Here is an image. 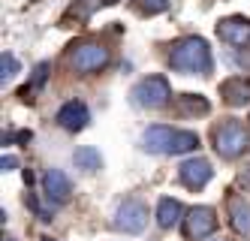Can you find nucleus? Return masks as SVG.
<instances>
[{"instance_id": "nucleus-6", "label": "nucleus", "mask_w": 250, "mask_h": 241, "mask_svg": "<svg viewBox=\"0 0 250 241\" xmlns=\"http://www.w3.org/2000/svg\"><path fill=\"white\" fill-rule=\"evenodd\" d=\"M214 229H217V211H214L211 205H193L184 214V238L187 241L211 238Z\"/></svg>"}, {"instance_id": "nucleus-8", "label": "nucleus", "mask_w": 250, "mask_h": 241, "mask_svg": "<svg viewBox=\"0 0 250 241\" xmlns=\"http://www.w3.org/2000/svg\"><path fill=\"white\" fill-rule=\"evenodd\" d=\"M217 36H220L223 43L238 45V48L250 45V18H244V15L220 18V22H217Z\"/></svg>"}, {"instance_id": "nucleus-3", "label": "nucleus", "mask_w": 250, "mask_h": 241, "mask_svg": "<svg viewBox=\"0 0 250 241\" xmlns=\"http://www.w3.org/2000/svg\"><path fill=\"white\" fill-rule=\"evenodd\" d=\"M172 100V88L166 82V76H145V79H139L130 90V103L136 109H163L169 106Z\"/></svg>"}, {"instance_id": "nucleus-2", "label": "nucleus", "mask_w": 250, "mask_h": 241, "mask_svg": "<svg viewBox=\"0 0 250 241\" xmlns=\"http://www.w3.org/2000/svg\"><path fill=\"white\" fill-rule=\"evenodd\" d=\"M247 148H250V130L241 121L226 118L220 127H214V151L223 160H238Z\"/></svg>"}, {"instance_id": "nucleus-10", "label": "nucleus", "mask_w": 250, "mask_h": 241, "mask_svg": "<svg viewBox=\"0 0 250 241\" xmlns=\"http://www.w3.org/2000/svg\"><path fill=\"white\" fill-rule=\"evenodd\" d=\"M91 121V112H87V106L82 100H69L58 109V124L66 130V133H82Z\"/></svg>"}, {"instance_id": "nucleus-9", "label": "nucleus", "mask_w": 250, "mask_h": 241, "mask_svg": "<svg viewBox=\"0 0 250 241\" xmlns=\"http://www.w3.org/2000/svg\"><path fill=\"white\" fill-rule=\"evenodd\" d=\"M42 193H45L48 202H55V205H66L69 196H73V181H69L66 172H61V169H45Z\"/></svg>"}, {"instance_id": "nucleus-19", "label": "nucleus", "mask_w": 250, "mask_h": 241, "mask_svg": "<svg viewBox=\"0 0 250 241\" xmlns=\"http://www.w3.org/2000/svg\"><path fill=\"white\" fill-rule=\"evenodd\" d=\"M169 3H172V0H133V6L142 15H160V12L169 9Z\"/></svg>"}, {"instance_id": "nucleus-16", "label": "nucleus", "mask_w": 250, "mask_h": 241, "mask_svg": "<svg viewBox=\"0 0 250 241\" xmlns=\"http://www.w3.org/2000/svg\"><path fill=\"white\" fill-rule=\"evenodd\" d=\"M178 112H181V115H208L211 103L202 94H181V97H178Z\"/></svg>"}, {"instance_id": "nucleus-1", "label": "nucleus", "mask_w": 250, "mask_h": 241, "mask_svg": "<svg viewBox=\"0 0 250 241\" xmlns=\"http://www.w3.org/2000/svg\"><path fill=\"white\" fill-rule=\"evenodd\" d=\"M211 64V48L202 36H181L169 48V66L184 76H205Z\"/></svg>"}, {"instance_id": "nucleus-12", "label": "nucleus", "mask_w": 250, "mask_h": 241, "mask_svg": "<svg viewBox=\"0 0 250 241\" xmlns=\"http://www.w3.org/2000/svg\"><path fill=\"white\" fill-rule=\"evenodd\" d=\"M220 97H223V103L232 106V109L247 106V103H250V79H244V76L226 79V82L220 85Z\"/></svg>"}, {"instance_id": "nucleus-22", "label": "nucleus", "mask_w": 250, "mask_h": 241, "mask_svg": "<svg viewBox=\"0 0 250 241\" xmlns=\"http://www.w3.org/2000/svg\"><path fill=\"white\" fill-rule=\"evenodd\" d=\"M241 181H244V187H250V166L244 169V175H241Z\"/></svg>"}, {"instance_id": "nucleus-13", "label": "nucleus", "mask_w": 250, "mask_h": 241, "mask_svg": "<svg viewBox=\"0 0 250 241\" xmlns=\"http://www.w3.org/2000/svg\"><path fill=\"white\" fill-rule=\"evenodd\" d=\"M226 208H229L232 229H235L238 235H244V238H250V202L244 196H229Z\"/></svg>"}, {"instance_id": "nucleus-4", "label": "nucleus", "mask_w": 250, "mask_h": 241, "mask_svg": "<svg viewBox=\"0 0 250 241\" xmlns=\"http://www.w3.org/2000/svg\"><path fill=\"white\" fill-rule=\"evenodd\" d=\"M112 226L124 235H139V232H145L148 226V205L145 202H139V199H124L115 217H112Z\"/></svg>"}, {"instance_id": "nucleus-23", "label": "nucleus", "mask_w": 250, "mask_h": 241, "mask_svg": "<svg viewBox=\"0 0 250 241\" xmlns=\"http://www.w3.org/2000/svg\"><path fill=\"white\" fill-rule=\"evenodd\" d=\"M100 3H103V6H112V3H118V0H100Z\"/></svg>"}, {"instance_id": "nucleus-15", "label": "nucleus", "mask_w": 250, "mask_h": 241, "mask_svg": "<svg viewBox=\"0 0 250 241\" xmlns=\"http://www.w3.org/2000/svg\"><path fill=\"white\" fill-rule=\"evenodd\" d=\"M73 163H76V169H82V172H100L103 169V157H100V151L94 145L76 148V151H73Z\"/></svg>"}, {"instance_id": "nucleus-14", "label": "nucleus", "mask_w": 250, "mask_h": 241, "mask_svg": "<svg viewBox=\"0 0 250 241\" xmlns=\"http://www.w3.org/2000/svg\"><path fill=\"white\" fill-rule=\"evenodd\" d=\"M178 223H184V208L181 202L172 199V196H163L157 202V226L160 229H172Z\"/></svg>"}, {"instance_id": "nucleus-18", "label": "nucleus", "mask_w": 250, "mask_h": 241, "mask_svg": "<svg viewBox=\"0 0 250 241\" xmlns=\"http://www.w3.org/2000/svg\"><path fill=\"white\" fill-rule=\"evenodd\" d=\"M15 72H19V61H15L9 51H3V54H0V85L12 82Z\"/></svg>"}, {"instance_id": "nucleus-20", "label": "nucleus", "mask_w": 250, "mask_h": 241, "mask_svg": "<svg viewBox=\"0 0 250 241\" xmlns=\"http://www.w3.org/2000/svg\"><path fill=\"white\" fill-rule=\"evenodd\" d=\"M48 69H51V64H37V69H33V88H42L45 85V79H48Z\"/></svg>"}, {"instance_id": "nucleus-7", "label": "nucleus", "mask_w": 250, "mask_h": 241, "mask_svg": "<svg viewBox=\"0 0 250 241\" xmlns=\"http://www.w3.org/2000/svg\"><path fill=\"white\" fill-rule=\"evenodd\" d=\"M178 178L187 190H202L205 184L214 178V169L205 157H187L181 166H178Z\"/></svg>"}, {"instance_id": "nucleus-24", "label": "nucleus", "mask_w": 250, "mask_h": 241, "mask_svg": "<svg viewBox=\"0 0 250 241\" xmlns=\"http://www.w3.org/2000/svg\"><path fill=\"white\" fill-rule=\"evenodd\" d=\"M211 241H232V238H226V235H217V238H211Z\"/></svg>"}, {"instance_id": "nucleus-17", "label": "nucleus", "mask_w": 250, "mask_h": 241, "mask_svg": "<svg viewBox=\"0 0 250 241\" xmlns=\"http://www.w3.org/2000/svg\"><path fill=\"white\" fill-rule=\"evenodd\" d=\"M199 148V136L193 133V130H175V139H172V148L169 154L172 157H181V154H190Z\"/></svg>"}, {"instance_id": "nucleus-5", "label": "nucleus", "mask_w": 250, "mask_h": 241, "mask_svg": "<svg viewBox=\"0 0 250 241\" xmlns=\"http://www.w3.org/2000/svg\"><path fill=\"white\" fill-rule=\"evenodd\" d=\"M109 61H112L109 48L100 45V43H79V45L73 48V54H69V64H73V69H76V72H82V76L100 72Z\"/></svg>"}, {"instance_id": "nucleus-21", "label": "nucleus", "mask_w": 250, "mask_h": 241, "mask_svg": "<svg viewBox=\"0 0 250 241\" xmlns=\"http://www.w3.org/2000/svg\"><path fill=\"white\" fill-rule=\"evenodd\" d=\"M19 166H21V160L15 154H3V157H0V169H3V172H15Z\"/></svg>"}, {"instance_id": "nucleus-11", "label": "nucleus", "mask_w": 250, "mask_h": 241, "mask_svg": "<svg viewBox=\"0 0 250 241\" xmlns=\"http://www.w3.org/2000/svg\"><path fill=\"white\" fill-rule=\"evenodd\" d=\"M172 139H175V130L166 127V124H154L142 133V151L148 154H169L172 148Z\"/></svg>"}, {"instance_id": "nucleus-25", "label": "nucleus", "mask_w": 250, "mask_h": 241, "mask_svg": "<svg viewBox=\"0 0 250 241\" xmlns=\"http://www.w3.org/2000/svg\"><path fill=\"white\" fill-rule=\"evenodd\" d=\"M3 241H12V238H3Z\"/></svg>"}]
</instances>
